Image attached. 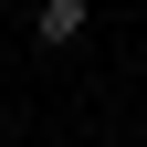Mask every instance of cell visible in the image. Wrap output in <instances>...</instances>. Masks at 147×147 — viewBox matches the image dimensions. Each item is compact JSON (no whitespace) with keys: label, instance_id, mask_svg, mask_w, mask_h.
Instances as JSON below:
<instances>
[{"label":"cell","instance_id":"6da1fadb","mask_svg":"<svg viewBox=\"0 0 147 147\" xmlns=\"http://www.w3.org/2000/svg\"><path fill=\"white\" fill-rule=\"evenodd\" d=\"M95 32V0H32V53H74Z\"/></svg>","mask_w":147,"mask_h":147}]
</instances>
